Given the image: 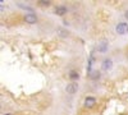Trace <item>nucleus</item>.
Masks as SVG:
<instances>
[{"label": "nucleus", "mask_w": 128, "mask_h": 115, "mask_svg": "<svg viewBox=\"0 0 128 115\" xmlns=\"http://www.w3.org/2000/svg\"><path fill=\"white\" fill-rule=\"evenodd\" d=\"M115 31L118 35H127L128 33V23H126V22L118 23L115 27Z\"/></svg>", "instance_id": "obj_1"}, {"label": "nucleus", "mask_w": 128, "mask_h": 115, "mask_svg": "<svg viewBox=\"0 0 128 115\" xmlns=\"http://www.w3.org/2000/svg\"><path fill=\"white\" fill-rule=\"evenodd\" d=\"M77 91H78V83L77 82H70L66 87V92L68 93V95H74Z\"/></svg>", "instance_id": "obj_2"}, {"label": "nucleus", "mask_w": 128, "mask_h": 115, "mask_svg": "<svg viewBox=\"0 0 128 115\" xmlns=\"http://www.w3.org/2000/svg\"><path fill=\"white\" fill-rule=\"evenodd\" d=\"M108 41L106 40H101L100 42L98 44V46H96V50H98V53H101V54H105L106 51H108Z\"/></svg>", "instance_id": "obj_3"}, {"label": "nucleus", "mask_w": 128, "mask_h": 115, "mask_svg": "<svg viewBox=\"0 0 128 115\" xmlns=\"http://www.w3.org/2000/svg\"><path fill=\"white\" fill-rule=\"evenodd\" d=\"M113 68V61L112 59H104V61L101 63V69L105 70V72H108Z\"/></svg>", "instance_id": "obj_4"}, {"label": "nucleus", "mask_w": 128, "mask_h": 115, "mask_svg": "<svg viewBox=\"0 0 128 115\" xmlns=\"http://www.w3.org/2000/svg\"><path fill=\"white\" fill-rule=\"evenodd\" d=\"M24 20H26L27 23H30V24H35V23L37 22V17H36L34 13H28V14H26Z\"/></svg>", "instance_id": "obj_5"}, {"label": "nucleus", "mask_w": 128, "mask_h": 115, "mask_svg": "<svg viewBox=\"0 0 128 115\" xmlns=\"http://www.w3.org/2000/svg\"><path fill=\"white\" fill-rule=\"evenodd\" d=\"M67 6H64V5H58V6H55V9H54V14H56V15H64L67 13Z\"/></svg>", "instance_id": "obj_6"}, {"label": "nucleus", "mask_w": 128, "mask_h": 115, "mask_svg": "<svg viewBox=\"0 0 128 115\" xmlns=\"http://www.w3.org/2000/svg\"><path fill=\"white\" fill-rule=\"evenodd\" d=\"M96 104V99L95 97H91V96H87L84 99V106L86 108H94Z\"/></svg>", "instance_id": "obj_7"}, {"label": "nucleus", "mask_w": 128, "mask_h": 115, "mask_svg": "<svg viewBox=\"0 0 128 115\" xmlns=\"http://www.w3.org/2000/svg\"><path fill=\"white\" fill-rule=\"evenodd\" d=\"M69 78L72 79V82H76L78 78H80V74H78V72H76V70H72V72H69Z\"/></svg>", "instance_id": "obj_8"}, {"label": "nucleus", "mask_w": 128, "mask_h": 115, "mask_svg": "<svg viewBox=\"0 0 128 115\" xmlns=\"http://www.w3.org/2000/svg\"><path fill=\"white\" fill-rule=\"evenodd\" d=\"M100 72L99 70H94V72H91L90 74H88V77L91 78V79H94V81H96V79H99L100 78Z\"/></svg>", "instance_id": "obj_9"}, {"label": "nucleus", "mask_w": 128, "mask_h": 115, "mask_svg": "<svg viewBox=\"0 0 128 115\" xmlns=\"http://www.w3.org/2000/svg\"><path fill=\"white\" fill-rule=\"evenodd\" d=\"M94 61H95V59H94V56H91V58H90V60H88V64H87V73H88V74L92 72V65H94Z\"/></svg>", "instance_id": "obj_10"}, {"label": "nucleus", "mask_w": 128, "mask_h": 115, "mask_svg": "<svg viewBox=\"0 0 128 115\" xmlns=\"http://www.w3.org/2000/svg\"><path fill=\"white\" fill-rule=\"evenodd\" d=\"M58 33H59L62 37H67V36L69 35L67 31H66V29H63V28H58Z\"/></svg>", "instance_id": "obj_11"}, {"label": "nucleus", "mask_w": 128, "mask_h": 115, "mask_svg": "<svg viewBox=\"0 0 128 115\" xmlns=\"http://www.w3.org/2000/svg\"><path fill=\"white\" fill-rule=\"evenodd\" d=\"M40 5H50V1H48V0H41L40 1Z\"/></svg>", "instance_id": "obj_12"}, {"label": "nucleus", "mask_w": 128, "mask_h": 115, "mask_svg": "<svg viewBox=\"0 0 128 115\" xmlns=\"http://www.w3.org/2000/svg\"><path fill=\"white\" fill-rule=\"evenodd\" d=\"M126 18H128V10H127V12H126Z\"/></svg>", "instance_id": "obj_13"}, {"label": "nucleus", "mask_w": 128, "mask_h": 115, "mask_svg": "<svg viewBox=\"0 0 128 115\" xmlns=\"http://www.w3.org/2000/svg\"><path fill=\"white\" fill-rule=\"evenodd\" d=\"M4 115H13V114H10V113H8V114H4Z\"/></svg>", "instance_id": "obj_14"}, {"label": "nucleus", "mask_w": 128, "mask_h": 115, "mask_svg": "<svg viewBox=\"0 0 128 115\" xmlns=\"http://www.w3.org/2000/svg\"><path fill=\"white\" fill-rule=\"evenodd\" d=\"M127 58H128V53H127Z\"/></svg>", "instance_id": "obj_15"}]
</instances>
